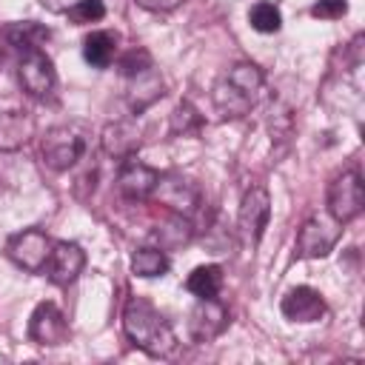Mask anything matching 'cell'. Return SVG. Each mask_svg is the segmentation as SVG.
<instances>
[{
	"instance_id": "6da1fadb",
	"label": "cell",
	"mask_w": 365,
	"mask_h": 365,
	"mask_svg": "<svg viewBox=\"0 0 365 365\" xmlns=\"http://www.w3.org/2000/svg\"><path fill=\"white\" fill-rule=\"evenodd\" d=\"M123 331L140 351H145L154 359L171 356L177 351V336H174L171 325L165 322V317L145 297H131L125 302V308H123Z\"/></svg>"
},
{
	"instance_id": "7a4b0ae2",
	"label": "cell",
	"mask_w": 365,
	"mask_h": 365,
	"mask_svg": "<svg viewBox=\"0 0 365 365\" xmlns=\"http://www.w3.org/2000/svg\"><path fill=\"white\" fill-rule=\"evenodd\" d=\"M262 86H265V74L259 66L254 63H234L214 86V108L220 117L225 120H237V117H245L259 94H262Z\"/></svg>"
},
{
	"instance_id": "3957f363",
	"label": "cell",
	"mask_w": 365,
	"mask_h": 365,
	"mask_svg": "<svg viewBox=\"0 0 365 365\" xmlns=\"http://www.w3.org/2000/svg\"><path fill=\"white\" fill-rule=\"evenodd\" d=\"M365 208V188H362V174L359 168H348L342 174H336L328 185V214L345 225L351 220H356Z\"/></svg>"
},
{
	"instance_id": "277c9868",
	"label": "cell",
	"mask_w": 365,
	"mask_h": 365,
	"mask_svg": "<svg viewBox=\"0 0 365 365\" xmlns=\"http://www.w3.org/2000/svg\"><path fill=\"white\" fill-rule=\"evenodd\" d=\"M342 234V225L331 214H311L297 231V257L319 259L328 257Z\"/></svg>"
},
{
	"instance_id": "5b68a950",
	"label": "cell",
	"mask_w": 365,
	"mask_h": 365,
	"mask_svg": "<svg viewBox=\"0 0 365 365\" xmlns=\"http://www.w3.org/2000/svg\"><path fill=\"white\" fill-rule=\"evenodd\" d=\"M86 151V140L68 128V125H57V128H48L40 140V154H43V163L51 168V171H68Z\"/></svg>"
},
{
	"instance_id": "8992f818",
	"label": "cell",
	"mask_w": 365,
	"mask_h": 365,
	"mask_svg": "<svg viewBox=\"0 0 365 365\" xmlns=\"http://www.w3.org/2000/svg\"><path fill=\"white\" fill-rule=\"evenodd\" d=\"M48 254H51V240L40 228H26L20 234H11L6 242V257L29 274H40L48 262Z\"/></svg>"
},
{
	"instance_id": "52a82bcc",
	"label": "cell",
	"mask_w": 365,
	"mask_h": 365,
	"mask_svg": "<svg viewBox=\"0 0 365 365\" xmlns=\"http://www.w3.org/2000/svg\"><path fill=\"white\" fill-rule=\"evenodd\" d=\"M17 77H20V86L26 94L43 100L54 91L57 86V74H54V63L51 57L43 51V48H31V51H23L20 57V66H17Z\"/></svg>"
},
{
	"instance_id": "ba28073f",
	"label": "cell",
	"mask_w": 365,
	"mask_h": 365,
	"mask_svg": "<svg viewBox=\"0 0 365 365\" xmlns=\"http://www.w3.org/2000/svg\"><path fill=\"white\" fill-rule=\"evenodd\" d=\"M154 197L165 208H171L174 214H180V217H191L200 208V202H202L200 188L191 180L177 177V174H160L157 185H154Z\"/></svg>"
},
{
	"instance_id": "9c48e42d",
	"label": "cell",
	"mask_w": 365,
	"mask_h": 365,
	"mask_svg": "<svg viewBox=\"0 0 365 365\" xmlns=\"http://www.w3.org/2000/svg\"><path fill=\"white\" fill-rule=\"evenodd\" d=\"M268 220H271V197L262 185H254L245 191L242 202H240V231L242 237L251 242V245H259L265 228H268Z\"/></svg>"
},
{
	"instance_id": "30bf717a",
	"label": "cell",
	"mask_w": 365,
	"mask_h": 365,
	"mask_svg": "<svg viewBox=\"0 0 365 365\" xmlns=\"http://www.w3.org/2000/svg\"><path fill=\"white\" fill-rule=\"evenodd\" d=\"M29 336L37 345H63L68 339V322L63 311L54 302H37V308L29 317Z\"/></svg>"
},
{
	"instance_id": "8fae6325",
	"label": "cell",
	"mask_w": 365,
	"mask_h": 365,
	"mask_svg": "<svg viewBox=\"0 0 365 365\" xmlns=\"http://www.w3.org/2000/svg\"><path fill=\"white\" fill-rule=\"evenodd\" d=\"M228 328V308L211 297V299H197V305L188 314V334L194 342H211Z\"/></svg>"
},
{
	"instance_id": "7c38bea8",
	"label": "cell",
	"mask_w": 365,
	"mask_h": 365,
	"mask_svg": "<svg viewBox=\"0 0 365 365\" xmlns=\"http://www.w3.org/2000/svg\"><path fill=\"white\" fill-rule=\"evenodd\" d=\"M83 268H86V251L77 242H68V240L51 242V254L43 271L54 285H71L83 274Z\"/></svg>"
},
{
	"instance_id": "4fadbf2b",
	"label": "cell",
	"mask_w": 365,
	"mask_h": 365,
	"mask_svg": "<svg viewBox=\"0 0 365 365\" xmlns=\"http://www.w3.org/2000/svg\"><path fill=\"white\" fill-rule=\"evenodd\" d=\"M157 180H160V174H157L151 165H145V163L128 157V160H123V165H120L117 191H120L125 200L140 202V200H148V197L154 194Z\"/></svg>"
},
{
	"instance_id": "5bb4252c",
	"label": "cell",
	"mask_w": 365,
	"mask_h": 365,
	"mask_svg": "<svg viewBox=\"0 0 365 365\" xmlns=\"http://www.w3.org/2000/svg\"><path fill=\"white\" fill-rule=\"evenodd\" d=\"M279 311H282V317L291 319V322H317V319L325 317V299H322V294H319L317 288H311V285H297V288H291V291L282 297Z\"/></svg>"
},
{
	"instance_id": "9a60e30c",
	"label": "cell",
	"mask_w": 365,
	"mask_h": 365,
	"mask_svg": "<svg viewBox=\"0 0 365 365\" xmlns=\"http://www.w3.org/2000/svg\"><path fill=\"white\" fill-rule=\"evenodd\" d=\"M140 143H143V137H140V128H137L134 120H114V123H108V125L103 128V134H100L103 151H106L108 157H114V160H128V157H134V154L140 151Z\"/></svg>"
},
{
	"instance_id": "2e32d148",
	"label": "cell",
	"mask_w": 365,
	"mask_h": 365,
	"mask_svg": "<svg viewBox=\"0 0 365 365\" xmlns=\"http://www.w3.org/2000/svg\"><path fill=\"white\" fill-rule=\"evenodd\" d=\"M31 128L26 111H0V151H17L31 137Z\"/></svg>"
},
{
	"instance_id": "e0dca14e",
	"label": "cell",
	"mask_w": 365,
	"mask_h": 365,
	"mask_svg": "<svg viewBox=\"0 0 365 365\" xmlns=\"http://www.w3.org/2000/svg\"><path fill=\"white\" fill-rule=\"evenodd\" d=\"M51 37V31L34 20H26V23H11L3 29V40L9 46H14L17 51H31V48H40L46 40Z\"/></svg>"
},
{
	"instance_id": "ac0fdd59",
	"label": "cell",
	"mask_w": 365,
	"mask_h": 365,
	"mask_svg": "<svg viewBox=\"0 0 365 365\" xmlns=\"http://www.w3.org/2000/svg\"><path fill=\"white\" fill-rule=\"evenodd\" d=\"M131 83H134V88L128 91V106H131V111H137V114H140L143 108H148L154 100L163 97V80H160V74L154 71V66H151L148 71L131 77Z\"/></svg>"
},
{
	"instance_id": "d6986e66",
	"label": "cell",
	"mask_w": 365,
	"mask_h": 365,
	"mask_svg": "<svg viewBox=\"0 0 365 365\" xmlns=\"http://www.w3.org/2000/svg\"><path fill=\"white\" fill-rule=\"evenodd\" d=\"M117 54V37L111 31H91L86 40H83V57L88 66L94 68H106L111 66Z\"/></svg>"
},
{
	"instance_id": "ffe728a7",
	"label": "cell",
	"mask_w": 365,
	"mask_h": 365,
	"mask_svg": "<svg viewBox=\"0 0 365 365\" xmlns=\"http://www.w3.org/2000/svg\"><path fill=\"white\" fill-rule=\"evenodd\" d=\"M185 288H188L197 299H211V297H217L220 288H222V268L214 265V262H208V265H197V268L188 274Z\"/></svg>"
},
{
	"instance_id": "44dd1931",
	"label": "cell",
	"mask_w": 365,
	"mask_h": 365,
	"mask_svg": "<svg viewBox=\"0 0 365 365\" xmlns=\"http://www.w3.org/2000/svg\"><path fill=\"white\" fill-rule=\"evenodd\" d=\"M168 271V257L163 254V248H137L131 257V274L151 279V277H163Z\"/></svg>"
},
{
	"instance_id": "7402d4cb",
	"label": "cell",
	"mask_w": 365,
	"mask_h": 365,
	"mask_svg": "<svg viewBox=\"0 0 365 365\" xmlns=\"http://www.w3.org/2000/svg\"><path fill=\"white\" fill-rule=\"evenodd\" d=\"M248 23H251V29L254 31H259V34H274V31H279V26H282V14H279V9L274 6V3H254L251 6V11H248Z\"/></svg>"
},
{
	"instance_id": "603a6c76",
	"label": "cell",
	"mask_w": 365,
	"mask_h": 365,
	"mask_svg": "<svg viewBox=\"0 0 365 365\" xmlns=\"http://www.w3.org/2000/svg\"><path fill=\"white\" fill-rule=\"evenodd\" d=\"M154 63H151V54L145 51V48H131V51H125L120 60H117V71L125 77V80H131V77H137V74H143V71H148Z\"/></svg>"
},
{
	"instance_id": "cb8c5ba5",
	"label": "cell",
	"mask_w": 365,
	"mask_h": 365,
	"mask_svg": "<svg viewBox=\"0 0 365 365\" xmlns=\"http://www.w3.org/2000/svg\"><path fill=\"white\" fill-rule=\"evenodd\" d=\"M200 125H202V117L191 103H180L171 111V134H191V131H200Z\"/></svg>"
},
{
	"instance_id": "d4e9b609",
	"label": "cell",
	"mask_w": 365,
	"mask_h": 365,
	"mask_svg": "<svg viewBox=\"0 0 365 365\" xmlns=\"http://www.w3.org/2000/svg\"><path fill=\"white\" fill-rule=\"evenodd\" d=\"M66 14H68L71 23L86 26V23H97V20H103V17H106V6H103V0H80V3L71 6Z\"/></svg>"
},
{
	"instance_id": "484cf974",
	"label": "cell",
	"mask_w": 365,
	"mask_h": 365,
	"mask_svg": "<svg viewBox=\"0 0 365 365\" xmlns=\"http://www.w3.org/2000/svg\"><path fill=\"white\" fill-rule=\"evenodd\" d=\"M345 14H348L345 0H317L311 6V17H319V20H339Z\"/></svg>"
},
{
	"instance_id": "4316f807",
	"label": "cell",
	"mask_w": 365,
	"mask_h": 365,
	"mask_svg": "<svg viewBox=\"0 0 365 365\" xmlns=\"http://www.w3.org/2000/svg\"><path fill=\"white\" fill-rule=\"evenodd\" d=\"M140 9H145V11H157V14H165V11H174V9H180L185 0H134Z\"/></svg>"
},
{
	"instance_id": "83f0119b",
	"label": "cell",
	"mask_w": 365,
	"mask_h": 365,
	"mask_svg": "<svg viewBox=\"0 0 365 365\" xmlns=\"http://www.w3.org/2000/svg\"><path fill=\"white\" fill-rule=\"evenodd\" d=\"M80 0H40V6L43 9H48V11H54V14H66L71 6H77Z\"/></svg>"
},
{
	"instance_id": "f1b7e54d",
	"label": "cell",
	"mask_w": 365,
	"mask_h": 365,
	"mask_svg": "<svg viewBox=\"0 0 365 365\" xmlns=\"http://www.w3.org/2000/svg\"><path fill=\"white\" fill-rule=\"evenodd\" d=\"M0 60H3V48H0Z\"/></svg>"
}]
</instances>
